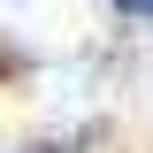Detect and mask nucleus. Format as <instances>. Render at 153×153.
Returning <instances> with one entry per match:
<instances>
[{
    "label": "nucleus",
    "mask_w": 153,
    "mask_h": 153,
    "mask_svg": "<svg viewBox=\"0 0 153 153\" xmlns=\"http://www.w3.org/2000/svg\"><path fill=\"white\" fill-rule=\"evenodd\" d=\"M123 8H130V16H153V0H123Z\"/></svg>",
    "instance_id": "1"
}]
</instances>
